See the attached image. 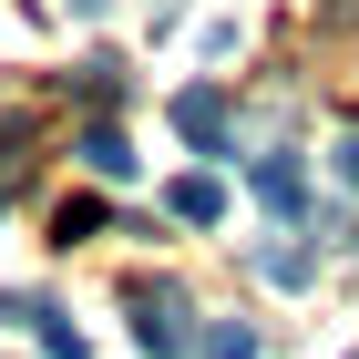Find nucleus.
<instances>
[{
    "mask_svg": "<svg viewBox=\"0 0 359 359\" xmlns=\"http://www.w3.org/2000/svg\"><path fill=\"white\" fill-rule=\"evenodd\" d=\"M175 134H185L195 154H226V144H236V103H226L216 83H185L175 93Z\"/></svg>",
    "mask_w": 359,
    "mask_h": 359,
    "instance_id": "f03ea898",
    "label": "nucleus"
},
{
    "mask_svg": "<svg viewBox=\"0 0 359 359\" xmlns=\"http://www.w3.org/2000/svg\"><path fill=\"white\" fill-rule=\"evenodd\" d=\"M31 329H41V349H52V359H83V329H72L62 308H31Z\"/></svg>",
    "mask_w": 359,
    "mask_h": 359,
    "instance_id": "0eeeda50",
    "label": "nucleus"
},
{
    "mask_svg": "<svg viewBox=\"0 0 359 359\" xmlns=\"http://www.w3.org/2000/svg\"><path fill=\"white\" fill-rule=\"evenodd\" d=\"M247 185H257V205H267L277 226H308V165H298V154H257Z\"/></svg>",
    "mask_w": 359,
    "mask_h": 359,
    "instance_id": "7ed1b4c3",
    "label": "nucleus"
},
{
    "mask_svg": "<svg viewBox=\"0 0 359 359\" xmlns=\"http://www.w3.org/2000/svg\"><path fill=\"white\" fill-rule=\"evenodd\" d=\"M83 165L123 185V175H134V144H123V134H103V123H93V134H83Z\"/></svg>",
    "mask_w": 359,
    "mask_h": 359,
    "instance_id": "39448f33",
    "label": "nucleus"
},
{
    "mask_svg": "<svg viewBox=\"0 0 359 359\" xmlns=\"http://www.w3.org/2000/svg\"><path fill=\"white\" fill-rule=\"evenodd\" d=\"M165 216H175V226H216V216H226V185H216V175H175Z\"/></svg>",
    "mask_w": 359,
    "mask_h": 359,
    "instance_id": "20e7f679",
    "label": "nucleus"
},
{
    "mask_svg": "<svg viewBox=\"0 0 359 359\" xmlns=\"http://www.w3.org/2000/svg\"><path fill=\"white\" fill-rule=\"evenodd\" d=\"M329 165H339V185L359 195V134H339V154H329Z\"/></svg>",
    "mask_w": 359,
    "mask_h": 359,
    "instance_id": "1a4fd4ad",
    "label": "nucleus"
},
{
    "mask_svg": "<svg viewBox=\"0 0 359 359\" xmlns=\"http://www.w3.org/2000/svg\"><path fill=\"white\" fill-rule=\"evenodd\" d=\"M257 267H267L277 287H308V247H267V257H257Z\"/></svg>",
    "mask_w": 359,
    "mask_h": 359,
    "instance_id": "6e6552de",
    "label": "nucleus"
},
{
    "mask_svg": "<svg viewBox=\"0 0 359 359\" xmlns=\"http://www.w3.org/2000/svg\"><path fill=\"white\" fill-rule=\"evenodd\" d=\"M134 339H144L154 359H185V349H195V329H185V298H175L165 277H134Z\"/></svg>",
    "mask_w": 359,
    "mask_h": 359,
    "instance_id": "f257e3e1",
    "label": "nucleus"
},
{
    "mask_svg": "<svg viewBox=\"0 0 359 359\" xmlns=\"http://www.w3.org/2000/svg\"><path fill=\"white\" fill-rule=\"evenodd\" d=\"M195 349H205V359H257V329H247V318H216Z\"/></svg>",
    "mask_w": 359,
    "mask_h": 359,
    "instance_id": "423d86ee",
    "label": "nucleus"
}]
</instances>
